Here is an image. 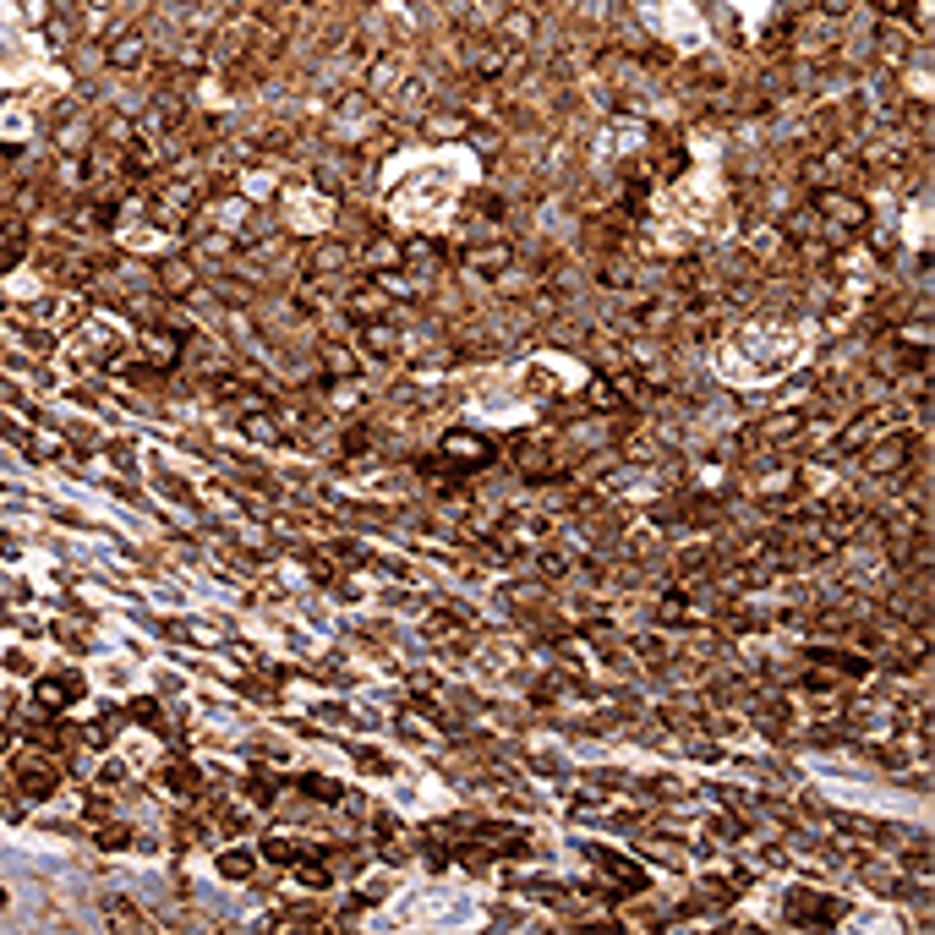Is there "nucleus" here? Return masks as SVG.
Here are the masks:
<instances>
[{
	"label": "nucleus",
	"mask_w": 935,
	"mask_h": 935,
	"mask_svg": "<svg viewBox=\"0 0 935 935\" xmlns=\"http://www.w3.org/2000/svg\"><path fill=\"white\" fill-rule=\"evenodd\" d=\"M810 214H815V236L826 247H843V241H859L870 230V203L848 186H815L810 197Z\"/></svg>",
	"instance_id": "nucleus-1"
},
{
	"label": "nucleus",
	"mask_w": 935,
	"mask_h": 935,
	"mask_svg": "<svg viewBox=\"0 0 935 935\" xmlns=\"http://www.w3.org/2000/svg\"><path fill=\"white\" fill-rule=\"evenodd\" d=\"M914 454H919V432L897 427V432H875V438L864 443L853 460H859L864 476H892V482H897V476L914 465Z\"/></svg>",
	"instance_id": "nucleus-2"
},
{
	"label": "nucleus",
	"mask_w": 935,
	"mask_h": 935,
	"mask_svg": "<svg viewBox=\"0 0 935 935\" xmlns=\"http://www.w3.org/2000/svg\"><path fill=\"white\" fill-rule=\"evenodd\" d=\"M493 443H487L482 438V432H471V427H449V432H443V438H438V460L443 465H454V471H487V465H493Z\"/></svg>",
	"instance_id": "nucleus-3"
},
{
	"label": "nucleus",
	"mask_w": 935,
	"mask_h": 935,
	"mask_svg": "<svg viewBox=\"0 0 935 935\" xmlns=\"http://www.w3.org/2000/svg\"><path fill=\"white\" fill-rule=\"evenodd\" d=\"M88 695V679L77 668H61V673H44V679H33V706L44 711V717H61L66 706H77V700Z\"/></svg>",
	"instance_id": "nucleus-4"
},
{
	"label": "nucleus",
	"mask_w": 935,
	"mask_h": 935,
	"mask_svg": "<svg viewBox=\"0 0 935 935\" xmlns=\"http://www.w3.org/2000/svg\"><path fill=\"white\" fill-rule=\"evenodd\" d=\"M11 788L28 793V799H55V793H61V766L50 761V750L17 755V761H11Z\"/></svg>",
	"instance_id": "nucleus-5"
},
{
	"label": "nucleus",
	"mask_w": 935,
	"mask_h": 935,
	"mask_svg": "<svg viewBox=\"0 0 935 935\" xmlns=\"http://www.w3.org/2000/svg\"><path fill=\"white\" fill-rule=\"evenodd\" d=\"M782 908H788V919H793L799 930H832L837 919L848 914V908L837 903V897H815V892H804V886H793Z\"/></svg>",
	"instance_id": "nucleus-6"
},
{
	"label": "nucleus",
	"mask_w": 935,
	"mask_h": 935,
	"mask_svg": "<svg viewBox=\"0 0 935 935\" xmlns=\"http://www.w3.org/2000/svg\"><path fill=\"white\" fill-rule=\"evenodd\" d=\"M509 465L525 476V482H542L547 471H553V443L547 438H531V432H520V438H509Z\"/></svg>",
	"instance_id": "nucleus-7"
},
{
	"label": "nucleus",
	"mask_w": 935,
	"mask_h": 935,
	"mask_svg": "<svg viewBox=\"0 0 935 935\" xmlns=\"http://www.w3.org/2000/svg\"><path fill=\"white\" fill-rule=\"evenodd\" d=\"M137 345H143V361H148L154 372H170L175 361L186 356V334H181V329H159V323H148Z\"/></svg>",
	"instance_id": "nucleus-8"
},
{
	"label": "nucleus",
	"mask_w": 935,
	"mask_h": 935,
	"mask_svg": "<svg viewBox=\"0 0 935 935\" xmlns=\"http://www.w3.org/2000/svg\"><path fill=\"white\" fill-rule=\"evenodd\" d=\"M356 356H367V361H394V356H400V329H394L389 318L356 323Z\"/></svg>",
	"instance_id": "nucleus-9"
},
{
	"label": "nucleus",
	"mask_w": 935,
	"mask_h": 935,
	"mask_svg": "<svg viewBox=\"0 0 935 935\" xmlns=\"http://www.w3.org/2000/svg\"><path fill=\"white\" fill-rule=\"evenodd\" d=\"M460 263L471 268V274H482V279H504L514 268V247L509 241H476V247L460 252Z\"/></svg>",
	"instance_id": "nucleus-10"
},
{
	"label": "nucleus",
	"mask_w": 935,
	"mask_h": 935,
	"mask_svg": "<svg viewBox=\"0 0 935 935\" xmlns=\"http://www.w3.org/2000/svg\"><path fill=\"white\" fill-rule=\"evenodd\" d=\"M104 66H110V72H143L148 66V39L137 28H121L110 44H104Z\"/></svg>",
	"instance_id": "nucleus-11"
},
{
	"label": "nucleus",
	"mask_w": 935,
	"mask_h": 935,
	"mask_svg": "<svg viewBox=\"0 0 935 935\" xmlns=\"http://www.w3.org/2000/svg\"><path fill=\"white\" fill-rule=\"evenodd\" d=\"M154 285H159V296L192 301V290L203 285V279H197V263H192V257H165V263L154 268Z\"/></svg>",
	"instance_id": "nucleus-12"
},
{
	"label": "nucleus",
	"mask_w": 935,
	"mask_h": 935,
	"mask_svg": "<svg viewBox=\"0 0 935 935\" xmlns=\"http://www.w3.org/2000/svg\"><path fill=\"white\" fill-rule=\"evenodd\" d=\"M586 853H591V864H602V870L613 875L618 892H646V870H640V864L618 859V853H607V848H586Z\"/></svg>",
	"instance_id": "nucleus-13"
},
{
	"label": "nucleus",
	"mask_w": 935,
	"mask_h": 935,
	"mask_svg": "<svg viewBox=\"0 0 935 935\" xmlns=\"http://www.w3.org/2000/svg\"><path fill=\"white\" fill-rule=\"evenodd\" d=\"M115 219H121V203H110V197H88V203L72 208V230H115Z\"/></svg>",
	"instance_id": "nucleus-14"
},
{
	"label": "nucleus",
	"mask_w": 935,
	"mask_h": 935,
	"mask_svg": "<svg viewBox=\"0 0 935 935\" xmlns=\"http://www.w3.org/2000/svg\"><path fill=\"white\" fill-rule=\"evenodd\" d=\"M356 263V247H345V241H318V247L307 252V274H345V268Z\"/></svg>",
	"instance_id": "nucleus-15"
},
{
	"label": "nucleus",
	"mask_w": 935,
	"mask_h": 935,
	"mask_svg": "<svg viewBox=\"0 0 935 935\" xmlns=\"http://www.w3.org/2000/svg\"><path fill=\"white\" fill-rule=\"evenodd\" d=\"M356 257L367 263V274H389V268H400V263H405V247H400L394 236H372Z\"/></svg>",
	"instance_id": "nucleus-16"
},
{
	"label": "nucleus",
	"mask_w": 935,
	"mask_h": 935,
	"mask_svg": "<svg viewBox=\"0 0 935 935\" xmlns=\"http://www.w3.org/2000/svg\"><path fill=\"white\" fill-rule=\"evenodd\" d=\"M318 367H323V378L350 383V378L361 372V356H356V350H345V345H323V350H318Z\"/></svg>",
	"instance_id": "nucleus-17"
},
{
	"label": "nucleus",
	"mask_w": 935,
	"mask_h": 935,
	"mask_svg": "<svg viewBox=\"0 0 935 935\" xmlns=\"http://www.w3.org/2000/svg\"><path fill=\"white\" fill-rule=\"evenodd\" d=\"M624 394H629V383H618V378H607V372H596L591 389H586V405L607 416V411H618V405H624Z\"/></svg>",
	"instance_id": "nucleus-18"
},
{
	"label": "nucleus",
	"mask_w": 935,
	"mask_h": 935,
	"mask_svg": "<svg viewBox=\"0 0 935 935\" xmlns=\"http://www.w3.org/2000/svg\"><path fill=\"white\" fill-rule=\"evenodd\" d=\"M422 137H471V115H460V110H427L422 115Z\"/></svg>",
	"instance_id": "nucleus-19"
},
{
	"label": "nucleus",
	"mask_w": 935,
	"mask_h": 935,
	"mask_svg": "<svg viewBox=\"0 0 935 935\" xmlns=\"http://www.w3.org/2000/svg\"><path fill=\"white\" fill-rule=\"evenodd\" d=\"M509 66H514V55H509V44H476V55H471V72L476 77H504L509 72Z\"/></svg>",
	"instance_id": "nucleus-20"
},
{
	"label": "nucleus",
	"mask_w": 935,
	"mask_h": 935,
	"mask_svg": "<svg viewBox=\"0 0 935 935\" xmlns=\"http://www.w3.org/2000/svg\"><path fill=\"white\" fill-rule=\"evenodd\" d=\"M345 307H350V318H356V323H367V318H389V296H383L378 285H367V290H350V296H345Z\"/></svg>",
	"instance_id": "nucleus-21"
},
{
	"label": "nucleus",
	"mask_w": 935,
	"mask_h": 935,
	"mask_svg": "<svg viewBox=\"0 0 935 935\" xmlns=\"http://www.w3.org/2000/svg\"><path fill=\"white\" fill-rule=\"evenodd\" d=\"M104 919H110V930H148V914L132 897H104Z\"/></svg>",
	"instance_id": "nucleus-22"
},
{
	"label": "nucleus",
	"mask_w": 935,
	"mask_h": 935,
	"mask_svg": "<svg viewBox=\"0 0 935 935\" xmlns=\"http://www.w3.org/2000/svg\"><path fill=\"white\" fill-rule=\"evenodd\" d=\"M165 788L175 793V799H192V793H203V771H197L192 761H170L165 766Z\"/></svg>",
	"instance_id": "nucleus-23"
},
{
	"label": "nucleus",
	"mask_w": 935,
	"mask_h": 935,
	"mask_svg": "<svg viewBox=\"0 0 935 935\" xmlns=\"http://www.w3.org/2000/svg\"><path fill=\"white\" fill-rule=\"evenodd\" d=\"M531 33H536V17H531V11H509V17L498 22V44H509V50L531 44Z\"/></svg>",
	"instance_id": "nucleus-24"
},
{
	"label": "nucleus",
	"mask_w": 935,
	"mask_h": 935,
	"mask_svg": "<svg viewBox=\"0 0 935 935\" xmlns=\"http://www.w3.org/2000/svg\"><path fill=\"white\" fill-rule=\"evenodd\" d=\"M892 345L897 350H930L935 345V329L925 318H914V323H892Z\"/></svg>",
	"instance_id": "nucleus-25"
},
{
	"label": "nucleus",
	"mask_w": 935,
	"mask_h": 935,
	"mask_svg": "<svg viewBox=\"0 0 935 935\" xmlns=\"http://www.w3.org/2000/svg\"><path fill=\"white\" fill-rule=\"evenodd\" d=\"M744 247H750L755 257H766V263H771V257H777L782 247H788V236H782L777 225H761V230H750V236H744Z\"/></svg>",
	"instance_id": "nucleus-26"
},
{
	"label": "nucleus",
	"mask_w": 935,
	"mask_h": 935,
	"mask_svg": "<svg viewBox=\"0 0 935 935\" xmlns=\"http://www.w3.org/2000/svg\"><path fill=\"white\" fill-rule=\"evenodd\" d=\"M635 268H629V263H618V257H607V263L602 268H596V285H602V290H635Z\"/></svg>",
	"instance_id": "nucleus-27"
},
{
	"label": "nucleus",
	"mask_w": 935,
	"mask_h": 935,
	"mask_svg": "<svg viewBox=\"0 0 935 935\" xmlns=\"http://www.w3.org/2000/svg\"><path fill=\"white\" fill-rule=\"evenodd\" d=\"M121 728H126V711H99V717L88 722V733H83V739H88V744H110Z\"/></svg>",
	"instance_id": "nucleus-28"
},
{
	"label": "nucleus",
	"mask_w": 935,
	"mask_h": 935,
	"mask_svg": "<svg viewBox=\"0 0 935 935\" xmlns=\"http://www.w3.org/2000/svg\"><path fill=\"white\" fill-rule=\"evenodd\" d=\"M241 432H247L252 443H285V432H279L274 416H241Z\"/></svg>",
	"instance_id": "nucleus-29"
},
{
	"label": "nucleus",
	"mask_w": 935,
	"mask_h": 935,
	"mask_svg": "<svg viewBox=\"0 0 935 935\" xmlns=\"http://www.w3.org/2000/svg\"><path fill=\"white\" fill-rule=\"evenodd\" d=\"M252 853H241V848H230V853H219V875L225 881H252Z\"/></svg>",
	"instance_id": "nucleus-30"
},
{
	"label": "nucleus",
	"mask_w": 935,
	"mask_h": 935,
	"mask_svg": "<svg viewBox=\"0 0 935 935\" xmlns=\"http://www.w3.org/2000/svg\"><path fill=\"white\" fill-rule=\"evenodd\" d=\"M536 569H542L536 580H564L569 575V553H558V547H536Z\"/></svg>",
	"instance_id": "nucleus-31"
},
{
	"label": "nucleus",
	"mask_w": 935,
	"mask_h": 935,
	"mask_svg": "<svg viewBox=\"0 0 935 935\" xmlns=\"http://www.w3.org/2000/svg\"><path fill=\"white\" fill-rule=\"evenodd\" d=\"M301 788H307L312 799H323V804H340V799H345V788H340L334 777H301Z\"/></svg>",
	"instance_id": "nucleus-32"
},
{
	"label": "nucleus",
	"mask_w": 935,
	"mask_h": 935,
	"mask_svg": "<svg viewBox=\"0 0 935 935\" xmlns=\"http://www.w3.org/2000/svg\"><path fill=\"white\" fill-rule=\"evenodd\" d=\"M903 17H908V28H914V33H930V22H935V0H908Z\"/></svg>",
	"instance_id": "nucleus-33"
},
{
	"label": "nucleus",
	"mask_w": 935,
	"mask_h": 935,
	"mask_svg": "<svg viewBox=\"0 0 935 935\" xmlns=\"http://www.w3.org/2000/svg\"><path fill=\"white\" fill-rule=\"evenodd\" d=\"M263 859H274V864H296V859H301V848H296V843H285V837L274 832V837H263Z\"/></svg>",
	"instance_id": "nucleus-34"
},
{
	"label": "nucleus",
	"mask_w": 935,
	"mask_h": 935,
	"mask_svg": "<svg viewBox=\"0 0 935 935\" xmlns=\"http://www.w3.org/2000/svg\"><path fill=\"white\" fill-rule=\"evenodd\" d=\"M93 843H99L104 853H121L126 843H132V832H126V826H99V832H93Z\"/></svg>",
	"instance_id": "nucleus-35"
},
{
	"label": "nucleus",
	"mask_w": 935,
	"mask_h": 935,
	"mask_svg": "<svg viewBox=\"0 0 935 935\" xmlns=\"http://www.w3.org/2000/svg\"><path fill=\"white\" fill-rule=\"evenodd\" d=\"M361 454H372V432L367 427H350L345 432V460H361Z\"/></svg>",
	"instance_id": "nucleus-36"
},
{
	"label": "nucleus",
	"mask_w": 935,
	"mask_h": 935,
	"mask_svg": "<svg viewBox=\"0 0 935 935\" xmlns=\"http://www.w3.org/2000/svg\"><path fill=\"white\" fill-rule=\"evenodd\" d=\"M296 881L307 886V892H323V886H329L334 875H329V870H318V864H301V870H296Z\"/></svg>",
	"instance_id": "nucleus-37"
},
{
	"label": "nucleus",
	"mask_w": 935,
	"mask_h": 935,
	"mask_svg": "<svg viewBox=\"0 0 935 935\" xmlns=\"http://www.w3.org/2000/svg\"><path fill=\"white\" fill-rule=\"evenodd\" d=\"M405 257H416V263H427V274H432V263H438V247H432V241H405Z\"/></svg>",
	"instance_id": "nucleus-38"
},
{
	"label": "nucleus",
	"mask_w": 935,
	"mask_h": 935,
	"mask_svg": "<svg viewBox=\"0 0 935 935\" xmlns=\"http://www.w3.org/2000/svg\"><path fill=\"white\" fill-rule=\"evenodd\" d=\"M11 268H22V247H17V241H6V236H0V279H6Z\"/></svg>",
	"instance_id": "nucleus-39"
},
{
	"label": "nucleus",
	"mask_w": 935,
	"mask_h": 935,
	"mask_svg": "<svg viewBox=\"0 0 935 935\" xmlns=\"http://www.w3.org/2000/svg\"><path fill=\"white\" fill-rule=\"evenodd\" d=\"M864 6H870L875 17H903V6H908V0H864Z\"/></svg>",
	"instance_id": "nucleus-40"
},
{
	"label": "nucleus",
	"mask_w": 935,
	"mask_h": 935,
	"mask_svg": "<svg viewBox=\"0 0 935 935\" xmlns=\"http://www.w3.org/2000/svg\"><path fill=\"white\" fill-rule=\"evenodd\" d=\"M356 766H361V771H378V777H383V771H389V761H383V755H367V750L356 755Z\"/></svg>",
	"instance_id": "nucleus-41"
},
{
	"label": "nucleus",
	"mask_w": 935,
	"mask_h": 935,
	"mask_svg": "<svg viewBox=\"0 0 935 935\" xmlns=\"http://www.w3.org/2000/svg\"><path fill=\"white\" fill-rule=\"evenodd\" d=\"M6 668H11V673H33L28 651H6Z\"/></svg>",
	"instance_id": "nucleus-42"
},
{
	"label": "nucleus",
	"mask_w": 935,
	"mask_h": 935,
	"mask_svg": "<svg viewBox=\"0 0 935 935\" xmlns=\"http://www.w3.org/2000/svg\"><path fill=\"white\" fill-rule=\"evenodd\" d=\"M110 460L126 471V465H132V449H126V443H110Z\"/></svg>",
	"instance_id": "nucleus-43"
},
{
	"label": "nucleus",
	"mask_w": 935,
	"mask_h": 935,
	"mask_svg": "<svg viewBox=\"0 0 935 935\" xmlns=\"http://www.w3.org/2000/svg\"><path fill=\"white\" fill-rule=\"evenodd\" d=\"M0 553H17V542H11V536H0Z\"/></svg>",
	"instance_id": "nucleus-44"
},
{
	"label": "nucleus",
	"mask_w": 935,
	"mask_h": 935,
	"mask_svg": "<svg viewBox=\"0 0 935 935\" xmlns=\"http://www.w3.org/2000/svg\"><path fill=\"white\" fill-rule=\"evenodd\" d=\"M263 6H268V11H274V6H296V0H263Z\"/></svg>",
	"instance_id": "nucleus-45"
},
{
	"label": "nucleus",
	"mask_w": 935,
	"mask_h": 935,
	"mask_svg": "<svg viewBox=\"0 0 935 935\" xmlns=\"http://www.w3.org/2000/svg\"><path fill=\"white\" fill-rule=\"evenodd\" d=\"M0 908H6V886H0Z\"/></svg>",
	"instance_id": "nucleus-46"
}]
</instances>
